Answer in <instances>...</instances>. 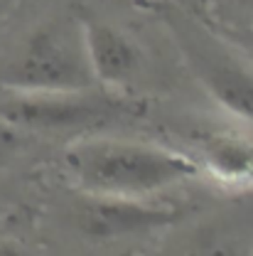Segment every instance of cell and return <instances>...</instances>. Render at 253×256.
I'll return each mask as SVG.
<instances>
[{"instance_id":"cell-9","label":"cell","mask_w":253,"mask_h":256,"mask_svg":"<svg viewBox=\"0 0 253 256\" xmlns=\"http://www.w3.org/2000/svg\"><path fill=\"white\" fill-rule=\"evenodd\" d=\"M241 2H244L246 8H253V0H241Z\"/></svg>"},{"instance_id":"cell-2","label":"cell","mask_w":253,"mask_h":256,"mask_svg":"<svg viewBox=\"0 0 253 256\" xmlns=\"http://www.w3.org/2000/svg\"><path fill=\"white\" fill-rule=\"evenodd\" d=\"M0 86L22 92H84L96 89L84 28L49 22L32 32L0 66Z\"/></svg>"},{"instance_id":"cell-5","label":"cell","mask_w":253,"mask_h":256,"mask_svg":"<svg viewBox=\"0 0 253 256\" xmlns=\"http://www.w3.org/2000/svg\"><path fill=\"white\" fill-rule=\"evenodd\" d=\"M180 217H182V210L177 204L150 202L148 197L81 192V197L74 202L76 229L98 242L170 226Z\"/></svg>"},{"instance_id":"cell-3","label":"cell","mask_w":253,"mask_h":256,"mask_svg":"<svg viewBox=\"0 0 253 256\" xmlns=\"http://www.w3.org/2000/svg\"><path fill=\"white\" fill-rule=\"evenodd\" d=\"M167 28L172 32L182 57L187 60L192 74L214 96V101L253 124V66L204 25L182 12L180 8L165 10Z\"/></svg>"},{"instance_id":"cell-1","label":"cell","mask_w":253,"mask_h":256,"mask_svg":"<svg viewBox=\"0 0 253 256\" xmlns=\"http://www.w3.org/2000/svg\"><path fill=\"white\" fill-rule=\"evenodd\" d=\"M69 175L81 192L150 197L199 175V162L170 148L116 138L71 143L64 153Z\"/></svg>"},{"instance_id":"cell-6","label":"cell","mask_w":253,"mask_h":256,"mask_svg":"<svg viewBox=\"0 0 253 256\" xmlns=\"http://www.w3.org/2000/svg\"><path fill=\"white\" fill-rule=\"evenodd\" d=\"M84 42L98 86L121 89L140 69V50L126 32L108 22H84Z\"/></svg>"},{"instance_id":"cell-8","label":"cell","mask_w":253,"mask_h":256,"mask_svg":"<svg viewBox=\"0 0 253 256\" xmlns=\"http://www.w3.org/2000/svg\"><path fill=\"white\" fill-rule=\"evenodd\" d=\"M27 146V133L0 118V162L10 160Z\"/></svg>"},{"instance_id":"cell-4","label":"cell","mask_w":253,"mask_h":256,"mask_svg":"<svg viewBox=\"0 0 253 256\" xmlns=\"http://www.w3.org/2000/svg\"><path fill=\"white\" fill-rule=\"evenodd\" d=\"M123 106L94 89L84 92H22L0 86V118L25 133L79 130L101 126Z\"/></svg>"},{"instance_id":"cell-7","label":"cell","mask_w":253,"mask_h":256,"mask_svg":"<svg viewBox=\"0 0 253 256\" xmlns=\"http://www.w3.org/2000/svg\"><path fill=\"white\" fill-rule=\"evenodd\" d=\"M204 168L231 185L253 182V143L234 133H212L199 143Z\"/></svg>"}]
</instances>
